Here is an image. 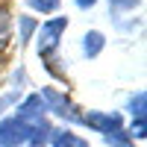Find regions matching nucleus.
<instances>
[{"mask_svg": "<svg viewBox=\"0 0 147 147\" xmlns=\"http://www.w3.org/2000/svg\"><path fill=\"white\" fill-rule=\"evenodd\" d=\"M41 97H44V103H47V112H53L59 115L62 121H68V124H80L82 115H80V109L71 103V97L62 94L59 88H53V85H47V88H41Z\"/></svg>", "mask_w": 147, "mask_h": 147, "instance_id": "f03ea898", "label": "nucleus"}, {"mask_svg": "<svg viewBox=\"0 0 147 147\" xmlns=\"http://www.w3.org/2000/svg\"><path fill=\"white\" fill-rule=\"evenodd\" d=\"M80 47H82V56L85 59H97V56L103 53V47H106V35L100 30H88V32L82 35V44Z\"/></svg>", "mask_w": 147, "mask_h": 147, "instance_id": "39448f33", "label": "nucleus"}, {"mask_svg": "<svg viewBox=\"0 0 147 147\" xmlns=\"http://www.w3.org/2000/svg\"><path fill=\"white\" fill-rule=\"evenodd\" d=\"M50 147H88V141L74 136L71 129H50Z\"/></svg>", "mask_w": 147, "mask_h": 147, "instance_id": "423d86ee", "label": "nucleus"}, {"mask_svg": "<svg viewBox=\"0 0 147 147\" xmlns=\"http://www.w3.org/2000/svg\"><path fill=\"white\" fill-rule=\"evenodd\" d=\"M103 141L109 147H132V136H127L124 129H115V132H106Z\"/></svg>", "mask_w": 147, "mask_h": 147, "instance_id": "1a4fd4ad", "label": "nucleus"}, {"mask_svg": "<svg viewBox=\"0 0 147 147\" xmlns=\"http://www.w3.org/2000/svg\"><path fill=\"white\" fill-rule=\"evenodd\" d=\"M74 3H77L80 12H88V9H94L97 3H100V0H74Z\"/></svg>", "mask_w": 147, "mask_h": 147, "instance_id": "ddd939ff", "label": "nucleus"}, {"mask_svg": "<svg viewBox=\"0 0 147 147\" xmlns=\"http://www.w3.org/2000/svg\"><path fill=\"white\" fill-rule=\"evenodd\" d=\"M35 30H38V18H32V15H18V44H21V47L32 41Z\"/></svg>", "mask_w": 147, "mask_h": 147, "instance_id": "0eeeda50", "label": "nucleus"}, {"mask_svg": "<svg viewBox=\"0 0 147 147\" xmlns=\"http://www.w3.org/2000/svg\"><path fill=\"white\" fill-rule=\"evenodd\" d=\"M15 103H21V91H18V88H12V91H6L3 97H0V115H6V109H9V106H15Z\"/></svg>", "mask_w": 147, "mask_h": 147, "instance_id": "f8f14e48", "label": "nucleus"}, {"mask_svg": "<svg viewBox=\"0 0 147 147\" xmlns=\"http://www.w3.org/2000/svg\"><path fill=\"white\" fill-rule=\"evenodd\" d=\"M12 27H15V21H12L9 9L0 6V53H3L9 47V41H12Z\"/></svg>", "mask_w": 147, "mask_h": 147, "instance_id": "6e6552de", "label": "nucleus"}, {"mask_svg": "<svg viewBox=\"0 0 147 147\" xmlns=\"http://www.w3.org/2000/svg\"><path fill=\"white\" fill-rule=\"evenodd\" d=\"M27 6L35 9V12H41V15H53V12L62 6V0H27Z\"/></svg>", "mask_w": 147, "mask_h": 147, "instance_id": "9d476101", "label": "nucleus"}, {"mask_svg": "<svg viewBox=\"0 0 147 147\" xmlns=\"http://www.w3.org/2000/svg\"><path fill=\"white\" fill-rule=\"evenodd\" d=\"M138 6H141V0H109V12H112V15L132 12V9H138Z\"/></svg>", "mask_w": 147, "mask_h": 147, "instance_id": "9b49d317", "label": "nucleus"}, {"mask_svg": "<svg viewBox=\"0 0 147 147\" xmlns=\"http://www.w3.org/2000/svg\"><path fill=\"white\" fill-rule=\"evenodd\" d=\"M80 124H85L88 129H97V132H115V129H124V115L121 112H88L82 115Z\"/></svg>", "mask_w": 147, "mask_h": 147, "instance_id": "7ed1b4c3", "label": "nucleus"}, {"mask_svg": "<svg viewBox=\"0 0 147 147\" xmlns=\"http://www.w3.org/2000/svg\"><path fill=\"white\" fill-rule=\"evenodd\" d=\"M30 147H44V144H35V141H30Z\"/></svg>", "mask_w": 147, "mask_h": 147, "instance_id": "4468645a", "label": "nucleus"}, {"mask_svg": "<svg viewBox=\"0 0 147 147\" xmlns=\"http://www.w3.org/2000/svg\"><path fill=\"white\" fill-rule=\"evenodd\" d=\"M144 103H147V94L136 91L129 97V115H132V136L144 138Z\"/></svg>", "mask_w": 147, "mask_h": 147, "instance_id": "20e7f679", "label": "nucleus"}, {"mask_svg": "<svg viewBox=\"0 0 147 147\" xmlns=\"http://www.w3.org/2000/svg\"><path fill=\"white\" fill-rule=\"evenodd\" d=\"M68 24H71L68 15H56V18H47V21L38 24V30H35V32H38V56H41V59L56 56L59 41H62Z\"/></svg>", "mask_w": 147, "mask_h": 147, "instance_id": "f257e3e1", "label": "nucleus"}]
</instances>
